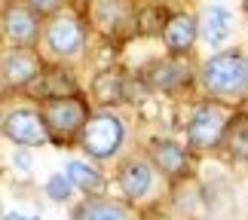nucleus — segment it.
Here are the masks:
<instances>
[{
  "label": "nucleus",
  "instance_id": "nucleus-1",
  "mask_svg": "<svg viewBox=\"0 0 248 220\" xmlns=\"http://www.w3.org/2000/svg\"><path fill=\"white\" fill-rule=\"evenodd\" d=\"M202 83L212 95L236 98L248 89V61L239 52H221L212 55L202 64Z\"/></svg>",
  "mask_w": 248,
  "mask_h": 220
},
{
  "label": "nucleus",
  "instance_id": "nucleus-2",
  "mask_svg": "<svg viewBox=\"0 0 248 220\" xmlns=\"http://www.w3.org/2000/svg\"><path fill=\"white\" fill-rule=\"evenodd\" d=\"M123 138H126V126H123V119L113 117V113L89 117V122L83 126V147L95 159H110L113 153L120 150Z\"/></svg>",
  "mask_w": 248,
  "mask_h": 220
},
{
  "label": "nucleus",
  "instance_id": "nucleus-3",
  "mask_svg": "<svg viewBox=\"0 0 248 220\" xmlns=\"http://www.w3.org/2000/svg\"><path fill=\"white\" fill-rule=\"evenodd\" d=\"M43 119L59 141H68L80 126H86V107L74 98H52L43 110Z\"/></svg>",
  "mask_w": 248,
  "mask_h": 220
},
{
  "label": "nucleus",
  "instance_id": "nucleus-4",
  "mask_svg": "<svg viewBox=\"0 0 248 220\" xmlns=\"http://www.w3.org/2000/svg\"><path fill=\"white\" fill-rule=\"evenodd\" d=\"M224 126H227V113L221 107H212V104L199 107L193 113V119H190V126H187V144L196 147V150L215 147L224 135Z\"/></svg>",
  "mask_w": 248,
  "mask_h": 220
},
{
  "label": "nucleus",
  "instance_id": "nucleus-5",
  "mask_svg": "<svg viewBox=\"0 0 248 220\" xmlns=\"http://www.w3.org/2000/svg\"><path fill=\"white\" fill-rule=\"evenodd\" d=\"M3 135L9 141H16V144L37 147L46 141V119L34 110H13L3 119Z\"/></svg>",
  "mask_w": 248,
  "mask_h": 220
},
{
  "label": "nucleus",
  "instance_id": "nucleus-6",
  "mask_svg": "<svg viewBox=\"0 0 248 220\" xmlns=\"http://www.w3.org/2000/svg\"><path fill=\"white\" fill-rule=\"evenodd\" d=\"M46 46H49V52L59 55V59H74V55H80V49H83V28L68 15L55 18V22L46 28Z\"/></svg>",
  "mask_w": 248,
  "mask_h": 220
},
{
  "label": "nucleus",
  "instance_id": "nucleus-7",
  "mask_svg": "<svg viewBox=\"0 0 248 220\" xmlns=\"http://www.w3.org/2000/svg\"><path fill=\"white\" fill-rule=\"evenodd\" d=\"M40 71V59L28 49H13L3 59V83L6 86H28Z\"/></svg>",
  "mask_w": 248,
  "mask_h": 220
},
{
  "label": "nucleus",
  "instance_id": "nucleus-8",
  "mask_svg": "<svg viewBox=\"0 0 248 220\" xmlns=\"http://www.w3.org/2000/svg\"><path fill=\"white\" fill-rule=\"evenodd\" d=\"M37 15L34 13H28L25 6H9L6 13H3V34H6V40L9 43H31L37 40Z\"/></svg>",
  "mask_w": 248,
  "mask_h": 220
},
{
  "label": "nucleus",
  "instance_id": "nucleus-9",
  "mask_svg": "<svg viewBox=\"0 0 248 220\" xmlns=\"http://www.w3.org/2000/svg\"><path fill=\"white\" fill-rule=\"evenodd\" d=\"M199 31H202L205 43L221 46L227 37L233 34V13L224 6H205L202 18H199Z\"/></svg>",
  "mask_w": 248,
  "mask_h": 220
},
{
  "label": "nucleus",
  "instance_id": "nucleus-10",
  "mask_svg": "<svg viewBox=\"0 0 248 220\" xmlns=\"http://www.w3.org/2000/svg\"><path fill=\"white\" fill-rule=\"evenodd\" d=\"M196 34H199L196 18H190V15H175V18H169V25H166V31H163L166 49H169V52H184V49H190V46H193V40H196Z\"/></svg>",
  "mask_w": 248,
  "mask_h": 220
},
{
  "label": "nucleus",
  "instance_id": "nucleus-11",
  "mask_svg": "<svg viewBox=\"0 0 248 220\" xmlns=\"http://www.w3.org/2000/svg\"><path fill=\"white\" fill-rule=\"evenodd\" d=\"M150 184H154V175H150V165L147 162H129L120 175V187L129 199H144L150 193Z\"/></svg>",
  "mask_w": 248,
  "mask_h": 220
},
{
  "label": "nucleus",
  "instance_id": "nucleus-12",
  "mask_svg": "<svg viewBox=\"0 0 248 220\" xmlns=\"http://www.w3.org/2000/svg\"><path fill=\"white\" fill-rule=\"evenodd\" d=\"M95 22L101 31H123L129 25V6L123 0H95Z\"/></svg>",
  "mask_w": 248,
  "mask_h": 220
},
{
  "label": "nucleus",
  "instance_id": "nucleus-13",
  "mask_svg": "<svg viewBox=\"0 0 248 220\" xmlns=\"http://www.w3.org/2000/svg\"><path fill=\"white\" fill-rule=\"evenodd\" d=\"M154 159L166 175H181V171L187 168V153L178 144H171V141H159L154 147Z\"/></svg>",
  "mask_w": 248,
  "mask_h": 220
},
{
  "label": "nucleus",
  "instance_id": "nucleus-14",
  "mask_svg": "<svg viewBox=\"0 0 248 220\" xmlns=\"http://www.w3.org/2000/svg\"><path fill=\"white\" fill-rule=\"evenodd\" d=\"M68 177L77 184L83 193H101L104 190V180H101V175L95 171L92 165H86V162H80V159H74V162H68Z\"/></svg>",
  "mask_w": 248,
  "mask_h": 220
},
{
  "label": "nucleus",
  "instance_id": "nucleus-15",
  "mask_svg": "<svg viewBox=\"0 0 248 220\" xmlns=\"http://www.w3.org/2000/svg\"><path fill=\"white\" fill-rule=\"evenodd\" d=\"M190 76V71L184 68V64H178V61H163V64H156L154 71H150V83L159 86V89H175V86H181Z\"/></svg>",
  "mask_w": 248,
  "mask_h": 220
},
{
  "label": "nucleus",
  "instance_id": "nucleus-16",
  "mask_svg": "<svg viewBox=\"0 0 248 220\" xmlns=\"http://www.w3.org/2000/svg\"><path fill=\"white\" fill-rule=\"evenodd\" d=\"M92 95L98 104H117L123 98V76L120 73H101L92 83Z\"/></svg>",
  "mask_w": 248,
  "mask_h": 220
},
{
  "label": "nucleus",
  "instance_id": "nucleus-17",
  "mask_svg": "<svg viewBox=\"0 0 248 220\" xmlns=\"http://www.w3.org/2000/svg\"><path fill=\"white\" fill-rule=\"evenodd\" d=\"M77 217L80 220H132L126 208L113 202H86L77 211Z\"/></svg>",
  "mask_w": 248,
  "mask_h": 220
},
{
  "label": "nucleus",
  "instance_id": "nucleus-18",
  "mask_svg": "<svg viewBox=\"0 0 248 220\" xmlns=\"http://www.w3.org/2000/svg\"><path fill=\"white\" fill-rule=\"evenodd\" d=\"M230 153L236 159H248V122H236L230 132Z\"/></svg>",
  "mask_w": 248,
  "mask_h": 220
},
{
  "label": "nucleus",
  "instance_id": "nucleus-19",
  "mask_svg": "<svg viewBox=\"0 0 248 220\" xmlns=\"http://www.w3.org/2000/svg\"><path fill=\"white\" fill-rule=\"evenodd\" d=\"M43 80H46V95H52V98H64V92H74V80H71V76L68 73H59V71H55V73H49V76H43Z\"/></svg>",
  "mask_w": 248,
  "mask_h": 220
},
{
  "label": "nucleus",
  "instance_id": "nucleus-20",
  "mask_svg": "<svg viewBox=\"0 0 248 220\" xmlns=\"http://www.w3.org/2000/svg\"><path fill=\"white\" fill-rule=\"evenodd\" d=\"M71 187H74V180L68 175H52L49 180H46V193H49V199H55V202L71 199Z\"/></svg>",
  "mask_w": 248,
  "mask_h": 220
},
{
  "label": "nucleus",
  "instance_id": "nucleus-21",
  "mask_svg": "<svg viewBox=\"0 0 248 220\" xmlns=\"http://www.w3.org/2000/svg\"><path fill=\"white\" fill-rule=\"evenodd\" d=\"M34 6V13H55L59 9V0H28Z\"/></svg>",
  "mask_w": 248,
  "mask_h": 220
},
{
  "label": "nucleus",
  "instance_id": "nucleus-22",
  "mask_svg": "<svg viewBox=\"0 0 248 220\" xmlns=\"http://www.w3.org/2000/svg\"><path fill=\"white\" fill-rule=\"evenodd\" d=\"M16 162H18V165H22V168H28V165H31V159H28L25 153H18V156H16Z\"/></svg>",
  "mask_w": 248,
  "mask_h": 220
},
{
  "label": "nucleus",
  "instance_id": "nucleus-23",
  "mask_svg": "<svg viewBox=\"0 0 248 220\" xmlns=\"http://www.w3.org/2000/svg\"><path fill=\"white\" fill-rule=\"evenodd\" d=\"M3 220H37V217H25V214H6Z\"/></svg>",
  "mask_w": 248,
  "mask_h": 220
},
{
  "label": "nucleus",
  "instance_id": "nucleus-24",
  "mask_svg": "<svg viewBox=\"0 0 248 220\" xmlns=\"http://www.w3.org/2000/svg\"><path fill=\"white\" fill-rule=\"evenodd\" d=\"M242 3H245V6H248V0H242Z\"/></svg>",
  "mask_w": 248,
  "mask_h": 220
}]
</instances>
